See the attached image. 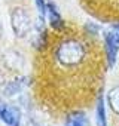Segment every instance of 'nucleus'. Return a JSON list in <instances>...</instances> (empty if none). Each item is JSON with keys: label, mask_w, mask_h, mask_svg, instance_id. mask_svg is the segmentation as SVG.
<instances>
[{"label": "nucleus", "mask_w": 119, "mask_h": 126, "mask_svg": "<svg viewBox=\"0 0 119 126\" xmlns=\"http://www.w3.org/2000/svg\"><path fill=\"white\" fill-rule=\"evenodd\" d=\"M86 59L85 43L78 39H66L54 49V62L61 70H73Z\"/></svg>", "instance_id": "f257e3e1"}, {"label": "nucleus", "mask_w": 119, "mask_h": 126, "mask_svg": "<svg viewBox=\"0 0 119 126\" xmlns=\"http://www.w3.org/2000/svg\"><path fill=\"white\" fill-rule=\"evenodd\" d=\"M11 25H12V30H14L17 37H25L33 28L30 15L22 8H15L12 11V14H11Z\"/></svg>", "instance_id": "f03ea898"}, {"label": "nucleus", "mask_w": 119, "mask_h": 126, "mask_svg": "<svg viewBox=\"0 0 119 126\" xmlns=\"http://www.w3.org/2000/svg\"><path fill=\"white\" fill-rule=\"evenodd\" d=\"M104 49H106V58L109 65L113 67L119 50V25H113L104 34Z\"/></svg>", "instance_id": "7ed1b4c3"}, {"label": "nucleus", "mask_w": 119, "mask_h": 126, "mask_svg": "<svg viewBox=\"0 0 119 126\" xmlns=\"http://www.w3.org/2000/svg\"><path fill=\"white\" fill-rule=\"evenodd\" d=\"M0 120L8 126H20L21 125V111L20 108L6 104L0 99Z\"/></svg>", "instance_id": "20e7f679"}, {"label": "nucleus", "mask_w": 119, "mask_h": 126, "mask_svg": "<svg viewBox=\"0 0 119 126\" xmlns=\"http://www.w3.org/2000/svg\"><path fill=\"white\" fill-rule=\"evenodd\" d=\"M46 16H48V21H49V24H51V27L54 30H63L64 28L63 16L60 15V12L54 6V3H48L46 5Z\"/></svg>", "instance_id": "39448f33"}, {"label": "nucleus", "mask_w": 119, "mask_h": 126, "mask_svg": "<svg viewBox=\"0 0 119 126\" xmlns=\"http://www.w3.org/2000/svg\"><path fill=\"white\" fill-rule=\"evenodd\" d=\"M27 85H28V79H27V77H18V79H15V80L9 82V83L3 88L5 95L12 96V95H15V94H20V92L27 86Z\"/></svg>", "instance_id": "423d86ee"}, {"label": "nucleus", "mask_w": 119, "mask_h": 126, "mask_svg": "<svg viewBox=\"0 0 119 126\" xmlns=\"http://www.w3.org/2000/svg\"><path fill=\"white\" fill-rule=\"evenodd\" d=\"M95 120H97V126H107V117H106V107H104V101L103 96H98L97 101V108H95Z\"/></svg>", "instance_id": "0eeeda50"}, {"label": "nucleus", "mask_w": 119, "mask_h": 126, "mask_svg": "<svg viewBox=\"0 0 119 126\" xmlns=\"http://www.w3.org/2000/svg\"><path fill=\"white\" fill-rule=\"evenodd\" d=\"M107 101H109L110 108L119 116V86L110 89V92L107 94Z\"/></svg>", "instance_id": "6e6552de"}, {"label": "nucleus", "mask_w": 119, "mask_h": 126, "mask_svg": "<svg viewBox=\"0 0 119 126\" xmlns=\"http://www.w3.org/2000/svg\"><path fill=\"white\" fill-rule=\"evenodd\" d=\"M86 125V119L83 116V113H75L67 119L66 126H85Z\"/></svg>", "instance_id": "1a4fd4ad"}, {"label": "nucleus", "mask_w": 119, "mask_h": 126, "mask_svg": "<svg viewBox=\"0 0 119 126\" xmlns=\"http://www.w3.org/2000/svg\"><path fill=\"white\" fill-rule=\"evenodd\" d=\"M34 2H36V8H37L40 16L45 18V15H46V3H45V0H34Z\"/></svg>", "instance_id": "9d476101"}, {"label": "nucleus", "mask_w": 119, "mask_h": 126, "mask_svg": "<svg viewBox=\"0 0 119 126\" xmlns=\"http://www.w3.org/2000/svg\"><path fill=\"white\" fill-rule=\"evenodd\" d=\"M2 33H3V28H2V24H0V36H2Z\"/></svg>", "instance_id": "9b49d317"}]
</instances>
